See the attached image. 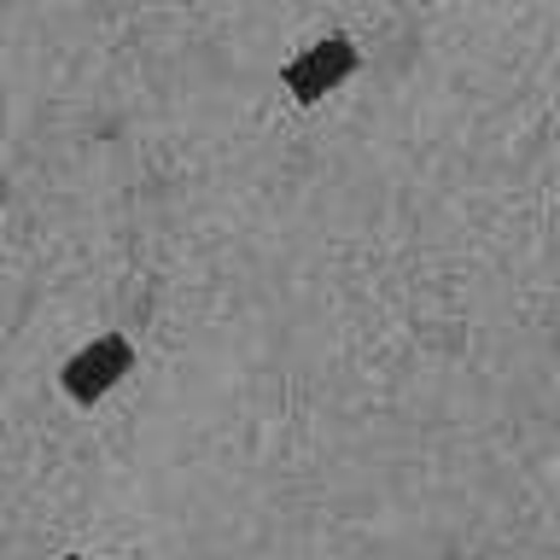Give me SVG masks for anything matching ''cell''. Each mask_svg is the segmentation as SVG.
Segmentation results:
<instances>
[{
    "label": "cell",
    "mask_w": 560,
    "mask_h": 560,
    "mask_svg": "<svg viewBox=\"0 0 560 560\" xmlns=\"http://www.w3.org/2000/svg\"><path fill=\"white\" fill-rule=\"evenodd\" d=\"M65 560H82V555H65Z\"/></svg>",
    "instance_id": "3"
},
{
    "label": "cell",
    "mask_w": 560,
    "mask_h": 560,
    "mask_svg": "<svg viewBox=\"0 0 560 560\" xmlns=\"http://www.w3.org/2000/svg\"><path fill=\"white\" fill-rule=\"evenodd\" d=\"M129 374H135V345L122 339V332H100V339H88L77 357L59 368V392L77 402V409H94V402H105Z\"/></svg>",
    "instance_id": "1"
},
{
    "label": "cell",
    "mask_w": 560,
    "mask_h": 560,
    "mask_svg": "<svg viewBox=\"0 0 560 560\" xmlns=\"http://www.w3.org/2000/svg\"><path fill=\"white\" fill-rule=\"evenodd\" d=\"M357 65H362L357 42H350V35H327V42L298 52V59L280 70V82H287V94L298 105H315V100H327L332 88H345L350 77H357Z\"/></svg>",
    "instance_id": "2"
}]
</instances>
